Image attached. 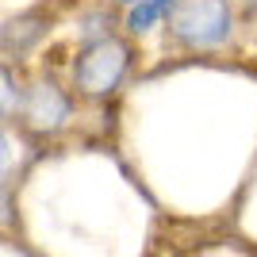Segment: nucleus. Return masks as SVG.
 I'll return each instance as SVG.
<instances>
[{
  "label": "nucleus",
  "mask_w": 257,
  "mask_h": 257,
  "mask_svg": "<svg viewBox=\"0 0 257 257\" xmlns=\"http://www.w3.org/2000/svg\"><path fill=\"white\" fill-rule=\"evenodd\" d=\"M173 31L188 46H219L230 35V8L226 0H181Z\"/></svg>",
  "instance_id": "f257e3e1"
},
{
  "label": "nucleus",
  "mask_w": 257,
  "mask_h": 257,
  "mask_svg": "<svg viewBox=\"0 0 257 257\" xmlns=\"http://www.w3.org/2000/svg\"><path fill=\"white\" fill-rule=\"evenodd\" d=\"M127 46L115 43V39H100V43L85 46L81 62H77V85L92 92V96H104L123 81L127 73Z\"/></svg>",
  "instance_id": "f03ea898"
},
{
  "label": "nucleus",
  "mask_w": 257,
  "mask_h": 257,
  "mask_svg": "<svg viewBox=\"0 0 257 257\" xmlns=\"http://www.w3.org/2000/svg\"><path fill=\"white\" fill-rule=\"evenodd\" d=\"M27 111H31V119L39 123V127H58V123L69 115V104H65V96L54 85H43V88H35Z\"/></svg>",
  "instance_id": "7ed1b4c3"
},
{
  "label": "nucleus",
  "mask_w": 257,
  "mask_h": 257,
  "mask_svg": "<svg viewBox=\"0 0 257 257\" xmlns=\"http://www.w3.org/2000/svg\"><path fill=\"white\" fill-rule=\"evenodd\" d=\"M173 4L177 0H142V4H135L131 8V31H146V27H154V23L161 20V16H169Z\"/></svg>",
  "instance_id": "20e7f679"
},
{
  "label": "nucleus",
  "mask_w": 257,
  "mask_h": 257,
  "mask_svg": "<svg viewBox=\"0 0 257 257\" xmlns=\"http://www.w3.org/2000/svg\"><path fill=\"white\" fill-rule=\"evenodd\" d=\"M12 165V146H8V139L0 135V177H4V169Z\"/></svg>",
  "instance_id": "39448f33"
},
{
  "label": "nucleus",
  "mask_w": 257,
  "mask_h": 257,
  "mask_svg": "<svg viewBox=\"0 0 257 257\" xmlns=\"http://www.w3.org/2000/svg\"><path fill=\"white\" fill-rule=\"evenodd\" d=\"M123 4H131V8H135V4H142V0H123Z\"/></svg>",
  "instance_id": "423d86ee"
},
{
  "label": "nucleus",
  "mask_w": 257,
  "mask_h": 257,
  "mask_svg": "<svg viewBox=\"0 0 257 257\" xmlns=\"http://www.w3.org/2000/svg\"><path fill=\"white\" fill-rule=\"evenodd\" d=\"M249 4H257V0H249Z\"/></svg>",
  "instance_id": "0eeeda50"
}]
</instances>
